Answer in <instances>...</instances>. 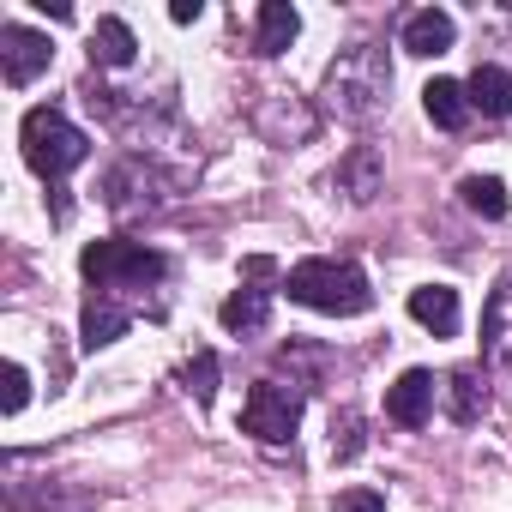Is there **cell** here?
I'll return each instance as SVG.
<instances>
[{
  "instance_id": "cell-1",
  "label": "cell",
  "mask_w": 512,
  "mask_h": 512,
  "mask_svg": "<svg viewBox=\"0 0 512 512\" xmlns=\"http://www.w3.org/2000/svg\"><path fill=\"white\" fill-rule=\"evenodd\" d=\"M326 109L338 121H374L392 97V61L380 43H350L332 67H326Z\"/></svg>"
},
{
  "instance_id": "cell-2",
  "label": "cell",
  "mask_w": 512,
  "mask_h": 512,
  "mask_svg": "<svg viewBox=\"0 0 512 512\" xmlns=\"http://www.w3.org/2000/svg\"><path fill=\"white\" fill-rule=\"evenodd\" d=\"M79 272L91 278L97 296H121V302H127L133 290H157V284L169 278V260H163L157 247H145V241L109 235V241H85Z\"/></svg>"
},
{
  "instance_id": "cell-3",
  "label": "cell",
  "mask_w": 512,
  "mask_h": 512,
  "mask_svg": "<svg viewBox=\"0 0 512 512\" xmlns=\"http://www.w3.org/2000/svg\"><path fill=\"white\" fill-rule=\"evenodd\" d=\"M284 290H290V302H302L314 314H338V320L374 308V284L350 260H302V266H290Z\"/></svg>"
},
{
  "instance_id": "cell-4",
  "label": "cell",
  "mask_w": 512,
  "mask_h": 512,
  "mask_svg": "<svg viewBox=\"0 0 512 512\" xmlns=\"http://www.w3.org/2000/svg\"><path fill=\"white\" fill-rule=\"evenodd\" d=\"M19 145H25V163L49 181V193H67V175L91 157V139H85L55 103L31 109V115L19 121Z\"/></svg>"
},
{
  "instance_id": "cell-5",
  "label": "cell",
  "mask_w": 512,
  "mask_h": 512,
  "mask_svg": "<svg viewBox=\"0 0 512 512\" xmlns=\"http://www.w3.org/2000/svg\"><path fill=\"white\" fill-rule=\"evenodd\" d=\"M302 404H308V392L290 380H253L247 386V404H241V434L247 440H260V446H284V440H296V428H302Z\"/></svg>"
},
{
  "instance_id": "cell-6",
  "label": "cell",
  "mask_w": 512,
  "mask_h": 512,
  "mask_svg": "<svg viewBox=\"0 0 512 512\" xmlns=\"http://www.w3.org/2000/svg\"><path fill=\"white\" fill-rule=\"evenodd\" d=\"M163 199H169V181L157 175V163H151V157H121V163L103 175V205H109L121 223L151 217Z\"/></svg>"
},
{
  "instance_id": "cell-7",
  "label": "cell",
  "mask_w": 512,
  "mask_h": 512,
  "mask_svg": "<svg viewBox=\"0 0 512 512\" xmlns=\"http://www.w3.org/2000/svg\"><path fill=\"white\" fill-rule=\"evenodd\" d=\"M49 61H55V43L43 31H31V25H0V79H7L13 91L31 85V79H43Z\"/></svg>"
},
{
  "instance_id": "cell-8",
  "label": "cell",
  "mask_w": 512,
  "mask_h": 512,
  "mask_svg": "<svg viewBox=\"0 0 512 512\" xmlns=\"http://www.w3.org/2000/svg\"><path fill=\"white\" fill-rule=\"evenodd\" d=\"M127 326H133V308L121 302V296H85V314H79V344L85 350H109L115 338H127Z\"/></svg>"
},
{
  "instance_id": "cell-9",
  "label": "cell",
  "mask_w": 512,
  "mask_h": 512,
  "mask_svg": "<svg viewBox=\"0 0 512 512\" xmlns=\"http://www.w3.org/2000/svg\"><path fill=\"white\" fill-rule=\"evenodd\" d=\"M386 416H392L398 428H422V422L434 416V374H428V368H404V374L392 380V392H386Z\"/></svg>"
},
{
  "instance_id": "cell-10",
  "label": "cell",
  "mask_w": 512,
  "mask_h": 512,
  "mask_svg": "<svg viewBox=\"0 0 512 512\" xmlns=\"http://www.w3.org/2000/svg\"><path fill=\"white\" fill-rule=\"evenodd\" d=\"M296 37H302V13L290 7V0H266V7H260V25H253V55L278 61Z\"/></svg>"
},
{
  "instance_id": "cell-11",
  "label": "cell",
  "mask_w": 512,
  "mask_h": 512,
  "mask_svg": "<svg viewBox=\"0 0 512 512\" xmlns=\"http://www.w3.org/2000/svg\"><path fill=\"white\" fill-rule=\"evenodd\" d=\"M452 43H458V25H452V13H440V7H422V13H410V19H404V49H410V55L434 61V55H446Z\"/></svg>"
},
{
  "instance_id": "cell-12",
  "label": "cell",
  "mask_w": 512,
  "mask_h": 512,
  "mask_svg": "<svg viewBox=\"0 0 512 512\" xmlns=\"http://www.w3.org/2000/svg\"><path fill=\"white\" fill-rule=\"evenodd\" d=\"M410 320L428 326L434 338H452V332H458V290H452V284H422V290H410Z\"/></svg>"
},
{
  "instance_id": "cell-13",
  "label": "cell",
  "mask_w": 512,
  "mask_h": 512,
  "mask_svg": "<svg viewBox=\"0 0 512 512\" xmlns=\"http://www.w3.org/2000/svg\"><path fill=\"white\" fill-rule=\"evenodd\" d=\"M217 320H223V332H241V338H253V332H266V320H272V290H229L223 296V308H217Z\"/></svg>"
},
{
  "instance_id": "cell-14",
  "label": "cell",
  "mask_w": 512,
  "mask_h": 512,
  "mask_svg": "<svg viewBox=\"0 0 512 512\" xmlns=\"http://www.w3.org/2000/svg\"><path fill=\"white\" fill-rule=\"evenodd\" d=\"M464 91H470V109H482L488 121H506V115H512V73H506V67L482 61V67L464 79Z\"/></svg>"
},
{
  "instance_id": "cell-15",
  "label": "cell",
  "mask_w": 512,
  "mask_h": 512,
  "mask_svg": "<svg viewBox=\"0 0 512 512\" xmlns=\"http://www.w3.org/2000/svg\"><path fill=\"white\" fill-rule=\"evenodd\" d=\"M482 356L512 368V284H500L482 308Z\"/></svg>"
},
{
  "instance_id": "cell-16",
  "label": "cell",
  "mask_w": 512,
  "mask_h": 512,
  "mask_svg": "<svg viewBox=\"0 0 512 512\" xmlns=\"http://www.w3.org/2000/svg\"><path fill=\"white\" fill-rule=\"evenodd\" d=\"M133 55H139V37H133V25L127 19H97L91 25V67H133Z\"/></svg>"
},
{
  "instance_id": "cell-17",
  "label": "cell",
  "mask_w": 512,
  "mask_h": 512,
  "mask_svg": "<svg viewBox=\"0 0 512 512\" xmlns=\"http://www.w3.org/2000/svg\"><path fill=\"white\" fill-rule=\"evenodd\" d=\"M332 187L350 193L356 205H368V199L380 193V151H374V145H356V151L332 169Z\"/></svg>"
},
{
  "instance_id": "cell-18",
  "label": "cell",
  "mask_w": 512,
  "mask_h": 512,
  "mask_svg": "<svg viewBox=\"0 0 512 512\" xmlns=\"http://www.w3.org/2000/svg\"><path fill=\"white\" fill-rule=\"evenodd\" d=\"M422 109H428L434 127L458 133V127L470 121V91H464L458 79H428V85H422Z\"/></svg>"
},
{
  "instance_id": "cell-19",
  "label": "cell",
  "mask_w": 512,
  "mask_h": 512,
  "mask_svg": "<svg viewBox=\"0 0 512 512\" xmlns=\"http://www.w3.org/2000/svg\"><path fill=\"white\" fill-rule=\"evenodd\" d=\"M446 410H452V422H458V428L482 422V410H488L482 368H452V374H446Z\"/></svg>"
},
{
  "instance_id": "cell-20",
  "label": "cell",
  "mask_w": 512,
  "mask_h": 512,
  "mask_svg": "<svg viewBox=\"0 0 512 512\" xmlns=\"http://www.w3.org/2000/svg\"><path fill=\"white\" fill-rule=\"evenodd\" d=\"M458 193H464L470 211H482V217H506V181H500V175H464Z\"/></svg>"
},
{
  "instance_id": "cell-21",
  "label": "cell",
  "mask_w": 512,
  "mask_h": 512,
  "mask_svg": "<svg viewBox=\"0 0 512 512\" xmlns=\"http://www.w3.org/2000/svg\"><path fill=\"white\" fill-rule=\"evenodd\" d=\"M181 386H187L199 404H211V398H217V356H211V350H193V362L181 368Z\"/></svg>"
},
{
  "instance_id": "cell-22",
  "label": "cell",
  "mask_w": 512,
  "mask_h": 512,
  "mask_svg": "<svg viewBox=\"0 0 512 512\" xmlns=\"http://www.w3.org/2000/svg\"><path fill=\"white\" fill-rule=\"evenodd\" d=\"M332 458H338V464L362 458V416H356V410H338V416H332Z\"/></svg>"
},
{
  "instance_id": "cell-23",
  "label": "cell",
  "mask_w": 512,
  "mask_h": 512,
  "mask_svg": "<svg viewBox=\"0 0 512 512\" xmlns=\"http://www.w3.org/2000/svg\"><path fill=\"white\" fill-rule=\"evenodd\" d=\"M25 404H31V374H25L19 362H7V368H0V410L19 416Z\"/></svg>"
},
{
  "instance_id": "cell-24",
  "label": "cell",
  "mask_w": 512,
  "mask_h": 512,
  "mask_svg": "<svg viewBox=\"0 0 512 512\" xmlns=\"http://www.w3.org/2000/svg\"><path fill=\"white\" fill-rule=\"evenodd\" d=\"M332 512H386V494L380 488H344L332 500Z\"/></svg>"
},
{
  "instance_id": "cell-25",
  "label": "cell",
  "mask_w": 512,
  "mask_h": 512,
  "mask_svg": "<svg viewBox=\"0 0 512 512\" xmlns=\"http://www.w3.org/2000/svg\"><path fill=\"white\" fill-rule=\"evenodd\" d=\"M199 13H205V7H199V0H175V7H169V19H175V25H193Z\"/></svg>"
},
{
  "instance_id": "cell-26",
  "label": "cell",
  "mask_w": 512,
  "mask_h": 512,
  "mask_svg": "<svg viewBox=\"0 0 512 512\" xmlns=\"http://www.w3.org/2000/svg\"><path fill=\"white\" fill-rule=\"evenodd\" d=\"M31 7H37V13H49V19H73L67 0H31Z\"/></svg>"
}]
</instances>
